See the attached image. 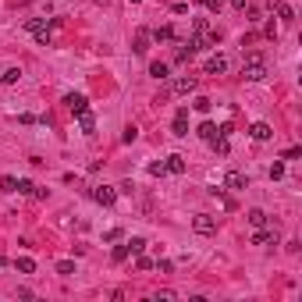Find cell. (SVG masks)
Instances as JSON below:
<instances>
[{"instance_id": "ffe728a7", "label": "cell", "mask_w": 302, "mask_h": 302, "mask_svg": "<svg viewBox=\"0 0 302 302\" xmlns=\"http://www.w3.org/2000/svg\"><path fill=\"white\" fill-rule=\"evenodd\" d=\"M132 50H135V54H146V50H149V32H139V36H135Z\"/></svg>"}, {"instance_id": "2e32d148", "label": "cell", "mask_w": 302, "mask_h": 302, "mask_svg": "<svg viewBox=\"0 0 302 302\" xmlns=\"http://www.w3.org/2000/svg\"><path fill=\"white\" fill-rule=\"evenodd\" d=\"M75 118H79V128H82L86 135H93V128H96V118L89 114V110H82V114H75Z\"/></svg>"}, {"instance_id": "ba28073f", "label": "cell", "mask_w": 302, "mask_h": 302, "mask_svg": "<svg viewBox=\"0 0 302 302\" xmlns=\"http://www.w3.org/2000/svg\"><path fill=\"white\" fill-rule=\"evenodd\" d=\"M64 103H68V110H71V114H82V110H89L86 93H68V96H64Z\"/></svg>"}, {"instance_id": "1f68e13d", "label": "cell", "mask_w": 302, "mask_h": 302, "mask_svg": "<svg viewBox=\"0 0 302 302\" xmlns=\"http://www.w3.org/2000/svg\"><path fill=\"white\" fill-rule=\"evenodd\" d=\"M149 174H153V178H160V174H167V167H164V160H160V164H149Z\"/></svg>"}, {"instance_id": "cb8c5ba5", "label": "cell", "mask_w": 302, "mask_h": 302, "mask_svg": "<svg viewBox=\"0 0 302 302\" xmlns=\"http://www.w3.org/2000/svg\"><path fill=\"white\" fill-rule=\"evenodd\" d=\"M57 274H61V277H71V274H75V263H71V259H57Z\"/></svg>"}, {"instance_id": "ac0fdd59", "label": "cell", "mask_w": 302, "mask_h": 302, "mask_svg": "<svg viewBox=\"0 0 302 302\" xmlns=\"http://www.w3.org/2000/svg\"><path fill=\"white\" fill-rule=\"evenodd\" d=\"M245 217H249V224H252V228H267V220H270V217L263 213V210H249Z\"/></svg>"}, {"instance_id": "6da1fadb", "label": "cell", "mask_w": 302, "mask_h": 302, "mask_svg": "<svg viewBox=\"0 0 302 302\" xmlns=\"http://www.w3.org/2000/svg\"><path fill=\"white\" fill-rule=\"evenodd\" d=\"M242 75H245V82H263V79H267V64H263V57L259 54H249Z\"/></svg>"}, {"instance_id": "7a4b0ae2", "label": "cell", "mask_w": 302, "mask_h": 302, "mask_svg": "<svg viewBox=\"0 0 302 302\" xmlns=\"http://www.w3.org/2000/svg\"><path fill=\"white\" fill-rule=\"evenodd\" d=\"M89 196H93L100 206H114V203H118V188H110V185H93Z\"/></svg>"}, {"instance_id": "f546056e", "label": "cell", "mask_w": 302, "mask_h": 302, "mask_svg": "<svg viewBox=\"0 0 302 302\" xmlns=\"http://www.w3.org/2000/svg\"><path fill=\"white\" fill-rule=\"evenodd\" d=\"M121 139H125V142H135V139H139V128H135V125H128V128H125V135H121Z\"/></svg>"}, {"instance_id": "4316f807", "label": "cell", "mask_w": 302, "mask_h": 302, "mask_svg": "<svg viewBox=\"0 0 302 302\" xmlns=\"http://www.w3.org/2000/svg\"><path fill=\"white\" fill-rule=\"evenodd\" d=\"M15 181H18V178H11V174L0 178V192H15Z\"/></svg>"}, {"instance_id": "9c48e42d", "label": "cell", "mask_w": 302, "mask_h": 302, "mask_svg": "<svg viewBox=\"0 0 302 302\" xmlns=\"http://www.w3.org/2000/svg\"><path fill=\"white\" fill-rule=\"evenodd\" d=\"M171 132L181 139V135H188V107H178V114H174V125H171Z\"/></svg>"}, {"instance_id": "3957f363", "label": "cell", "mask_w": 302, "mask_h": 302, "mask_svg": "<svg viewBox=\"0 0 302 302\" xmlns=\"http://www.w3.org/2000/svg\"><path fill=\"white\" fill-rule=\"evenodd\" d=\"M192 231H196V235H217V217L196 213V217H192Z\"/></svg>"}, {"instance_id": "52a82bcc", "label": "cell", "mask_w": 302, "mask_h": 302, "mask_svg": "<svg viewBox=\"0 0 302 302\" xmlns=\"http://www.w3.org/2000/svg\"><path fill=\"white\" fill-rule=\"evenodd\" d=\"M203 71H206V75H224V71H228V57H224V54H213V57H206Z\"/></svg>"}, {"instance_id": "44dd1931", "label": "cell", "mask_w": 302, "mask_h": 302, "mask_svg": "<svg viewBox=\"0 0 302 302\" xmlns=\"http://www.w3.org/2000/svg\"><path fill=\"white\" fill-rule=\"evenodd\" d=\"M15 192H22V196H32V192H36V185H32L29 178H18V181H15Z\"/></svg>"}, {"instance_id": "8fae6325", "label": "cell", "mask_w": 302, "mask_h": 302, "mask_svg": "<svg viewBox=\"0 0 302 302\" xmlns=\"http://www.w3.org/2000/svg\"><path fill=\"white\" fill-rule=\"evenodd\" d=\"M249 135H252V139H256V142H267V139H270V135H274V128H270V125H267V121H256V125H252V128H249Z\"/></svg>"}, {"instance_id": "5bb4252c", "label": "cell", "mask_w": 302, "mask_h": 302, "mask_svg": "<svg viewBox=\"0 0 302 302\" xmlns=\"http://www.w3.org/2000/svg\"><path fill=\"white\" fill-rule=\"evenodd\" d=\"M164 167H167L171 174H185V157H178V153H171V157L164 160Z\"/></svg>"}, {"instance_id": "30bf717a", "label": "cell", "mask_w": 302, "mask_h": 302, "mask_svg": "<svg viewBox=\"0 0 302 302\" xmlns=\"http://www.w3.org/2000/svg\"><path fill=\"white\" fill-rule=\"evenodd\" d=\"M252 245H277V228H256V235H252Z\"/></svg>"}, {"instance_id": "836d02e7", "label": "cell", "mask_w": 302, "mask_h": 302, "mask_svg": "<svg viewBox=\"0 0 302 302\" xmlns=\"http://www.w3.org/2000/svg\"><path fill=\"white\" fill-rule=\"evenodd\" d=\"M228 4H231L235 11H245V0H228Z\"/></svg>"}, {"instance_id": "484cf974", "label": "cell", "mask_w": 302, "mask_h": 302, "mask_svg": "<svg viewBox=\"0 0 302 302\" xmlns=\"http://www.w3.org/2000/svg\"><path fill=\"white\" fill-rule=\"evenodd\" d=\"M135 267H139V270H149V267H153V259L142 256V252H135Z\"/></svg>"}, {"instance_id": "d4e9b609", "label": "cell", "mask_w": 302, "mask_h": 302, "mask_svg": "<svg viewBox=\"0 0 302 302\" xmlns=\"http://www.w3.org/2000/svg\"><path fill=\"white\" fill-rule=\"evenodd\" d=\"M192 107L199 110V114H210V107H213V100H206V96H196V100H192Z\"/></svg>"}, {"instance_id": "e575fe53", "label": "cell", "mask_w": 302, "mask_h": 302, "mask_svg": "<svg viewBox=\"0 0 302 302\" xmlns=\"http://www.w3.org/2000/svg\"><path fill=\"white\" fill-rule=\"evenodd\" d=\"M132 4H139V0H132Z\"/></svg>"}, {"instance_id": "9a60e30c", "label": "cell", "mask_w": 302, "mask_h": 302, "mask_svg": "<svg viewBox=\"0 0 302 302\" xmlns=\"http://www.w3.org/2000/svg\"><path fill=\"white\" fill-rule=\"evenodd\" d=\"M22 79V68H4L0 71V86H15Z\"/></svg>"}, {"instance_id": "d6a6232c", "label": "cell", "mask_w": 302, "mask_h": 302, "mask_svg": "<svg viewBox=\"0 0 302 302\" xmlns=\"http://www.w3.org/2000/svg\"><path fill=\"white\" fill-rule=\"evenodd\" d=\"M220 8H224V0H206V11H210V15H217Z\"/></svg>"}, {"instance_id": "4dcf8cb0", "label": "cell", "mask_w": 302, "mask_h": 302, "mask_svg": "<svg viewBox=\"0 0 302 302\" xmlns=\"http://www.w3.org/2000/svg\"><path fill=\"white\" fill-rule=\"evenodd\" d=\"M128 249H132V252H142V249H146V238H128Z\"/></svg>"}, {"instance_id": "83f0119b", "label": "cell", "mask_w": 302, "mask_h": 302, "mask_svg": "<svg viewBox=\"0 0 302 302\" xmlns=\"http://www.w3.org/2000/svg\"><path fill=\"white\" fill-rule=\"evenodd\" d=\"M270 178H274V181H277V178H284V164H281V160H274V164H270Z\"/></svg>"}, {"instance_id": "7402d4cb", "label": "cell", "mask_w": 302, "mask_h": 302, "mask_svg": "<svg viewBox=\"0 0 302 302\" xmlns=\"http://www.w3.org/2000/svg\"><path fill=\"white\" fill-rule=\"evenodd\" d=\"M110 256H114V263H125V259L132 256V249H128V242H125V245H114V252H110Z\"/></svg>"}, {"instance_id": "d6986e66", "label": "cell", "mask_w": 302, "mask_h": 302, "mask_svg": "<svg viewBox=\"0 0 302 302\" xmlns=\"http://www.w3.org/2000/svg\"><path fill=\"white\" fill-rule=\"evenodd\" d=\"M15 270H18V274H32V270H36V259L18 256V259H15Z\"/></svg>"}, {"instance_id": "f1b7e54d", "label": "cell", "mask_w": 302, "mask_h": 302, "mask_svg": "<svg viewBox=\"0 0 302 302\" xmlns=\"http://www.w3.org/2000/svg\"><path fill=\"white\" fill-rule=\"evenodd\" d=\"M153 267H157L160 274H171V270H174V263H171V259H157V263H153Z\"/></svg>"}, {"instance_id": "5b68a950", "label": "cell", "mask_w": 302, "mask_h": 302, "mask_svg": "<svg viewBox=\"0 0 302 302\" xmlns=\"http://www.w3.org/2000/svg\"><path fill=\"white\" fill-rule=\"evenodd\" d=\"M224 188L242 192V188H249V174H245V171H228V174H224Z\"/></svg>"}, {"instance_id": "e0dca14e", "label": "cell", "mask_w": 302, "mask_h": 302, "mask_svg": "<svg viewBox=\"0 0 302 302\" xmlns=\"http://www.w3.org/2000/svg\"><path fill=\"white\" fill-rule=\"evenodd\" d=\"M149 36H153V43H171V40H174V32H171V25H160V29H153V32H149Z\"/></svg>"}, {"instance_id": "8992f818", "label": "cell", "mask_w": 302, "mask_h": 302, "mask_svg": "<svg viewBox=\"0 0 302 302\" xmlns=\"http://www.w3.org/2000/svg\"><path fill=\"white\" fill-rule=\"evenodd\" d=\"M196 86H199V79H196V75H181V79L171 86V93H178V96H188V93H196Z\"/></svg>"}, {"instance_id": "4fadbf2b", "label": "cell", "mask_w": 302, "mask_h": 302, "mask_svg": "<svg viewBox=\"0 0 302 302\" xmlns=\"http://www.w3.org/2000/svg\"><path fill=\"white\" fill-rule=\"evenodd\" d=\"M149 75H153L157 82H164L167 75H171V64H164V61H153V64H149Z\"/></svg>"}, {"instance_id": "277c9868", "label": "cell", "mask_w": 302, "mask_h": 302, "mask_svg": "<svg viewBox=\"0 0 302 302\" xmlns=\"http://www.w3.org/2000/svg\"><path fill=\"white\" fill-rule=\"evenodd\" d=\"M25 29H29L43 47H50V29H47V22H43V18H29V22H25Z\"/></svg>"}, {"instance_id": "603a6c76", "label": "cell", "mask_w": 302, "mask_h": 302, "mask_svg": "<svg viewBox=\"0 0 302 302\" xmlns=\"http://www.w3.org/2000/svg\"><path fill=\"white\" fill-rule=\"evenodd\" d=\"M213 135H220V128H217V125H213V121H206V125H203V128H199V139H206V142H210V139H213Z\"/></svg>"}, {"instance_id": "7c38bea8", "label": "cell", "mask_w": 302, "mask_h": 302, "mask_svg": "<svg viewBox=\"0 0 302 302\" xmlns=\"http://www.w3.org/2000/svg\"><path fill=\"white\" fill-rule=\"evenodd\" d=\"M196 50H199V47H196V40H188V43H181V47H178V54H174V64H185V61L192 57Z\"/></svg>"}]
</instances>
